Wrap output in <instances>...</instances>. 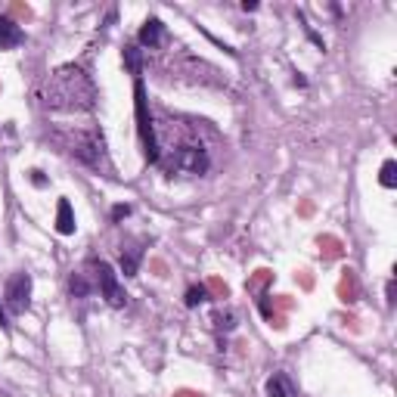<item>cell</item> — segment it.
I'll use <instances>...</instances> for the list:
<instances>
[{
  "mask_svg": "<svg viewBox=\"0 0 397 397\" xmlns=\"http://www.w3.org/2000/svg\"><path fill=\"white\" fill-rule=\"evenodd\" d=\"M40 99H44L47 109L75 112V109H90L94 106L97 90H94V81H90L81 69H75V65H62V69H56L44 81Z\"/></svg>",
  "mask_w": 397,
  "mask_h": 397,
  "instance_id": "obj_1",
  "label": "cell"
},
{
  "mask_svg": "<svg viewBox=\"0 0 397 397\" xmlns=\"http://www.w3.org/2000/svg\"><path fill=\"white\" fill-rule=\"evenodd\" d=\"M162 165H165L168 174L199 177V174H205L211 168V158H208V152L202 146H196V143H187V146H177V149L168 152V158Z\"/></svg>",
  "mask_w": 397,
  "mask_h": 397,
  "instance_id": "obj_2",
  "label": "cell"
},
{
  "mask_svg": "<svg viewBox=\"0 0 397 397\" xmlns=\"http://www.w3.org/2000/svg\"><path fill=\"white\" fill-rule=\"evenodd\" d=\"M134 94H137V128H140V140H143V152H146L149 162H162V146H158L156 128H152V115L146 109V90H143V81L137 78L134 84Z\"/></svg>",
  "mask_w": 397,
  "mask_h": 397,
  "instance_id": "obj_3",
  "label": "cell"
},
{
  "mask_svg": "<svg viewBox=\"0 0 397 397\" xmlns=\"http://www.w3.org/2000/svg\"><path fill=\"white\" fill-rule=\"evenodd\" d=\"M97 289H99V298H106L109 308H124L128 304V292H124V285L118 283V273L112 270V264H106V261H97Z\"/></svg>",
  "mask_w": 397,
  "mask_h": 397,
  "instance_id": "obj_4",
  "label": "cell"
},
{
  "mask_svg": "<svg viewBox=\"0 0 397 397\" xmlns=\"http://www.w3.org/2000/svg\"><path fill=\"white\" fill-rule=\"evenodd\" d=\"M4 304L10 314H25L28 310V304H31V276L28 273H13L6 280Z\"/></svg>",
  "mask_w": 397,
  "mask_h": 397,
  "instance_id": "obj_5",
  "label": "cell"
},
{
  "mask_svg": "<svg viewBox=\"0 0 397 397\" xmlns=\"http://www.w3.org/2000/svg\"><path fill=\"white\" fill-rule=\"evenodd\" d=\"M75 156H78L84 165H90V168H106V171H109L106 143H103V137H97V134L84 137V140L78 143V146H75Z\"/></svg>",
  "mask_w": 397,
  "mask_h": 397,
  "instance_id": "obj_6",
  "label": "cell"
},
{
  "mask_svg": "<svg viewBox=\"0 0 397 397\" xmlns=\"http://www.w3.org/2000/svg\"><path fill=\"white\" fill-rule=\"evenodd\" d=\"M19 44H25V31L13 19L0 16V50H16Z\"/></svg>",
  "mask_w": 397,
  "mask_h": 397,
  "instance_id": "obj_7",
  "label": "cell"
},
{
  "mask_svg": "<svg viewBox=\"0 0 397 397\" xmlns=\"http://www.w3.org/2000/svg\"><path fill=\"white\" fill-rule=\"evenodd\" d=\"M140 44L149 47V50L165 44V25H162V19H156V16H152V19L143 22V28H140Z\"/></svg>",
  "mask_w": 397,
  "mask_h": 397,
  "instance_id": "obj_8",
  "label": "cell"
},
{
  "mask_svg": "<svg viewBox=\"0 0 397 397\" xmlns=\"http://www.w3.org/2000/svg\"><path fill=\"white\" fill-rule=\"evenodd\" d=\"M56 230L62 236L75 233V214H72V202L69 199H59V205H56Z\"/></svg>",
  "mask_w": 397,
  "mask_h": 397,
  "instance_id": "obj_9",
  "label": "cell"
},
{
  "mask_svg": "<svg viewBox=\"0 0 397 397\" xmlns=\"http://www.w3.org/2000/svg\"><path fill=\"white\" fill-rule=\"evenodd\" d=\"M140 258H143V249H128V251H121V273H124V276H137Z\"/></svg>",
  "mask_w": 397,
  "mask_h": 397,
  "instance_id": "obj_10",
  "label": "cell"
},
{
  "mask_svg": "<svg viewBox=\"0 0 397 397\" xmlns=\"http://www.w3.org/2000/svg\"><path fill=\"white\" fill-rule=\"evenodd\" d=\"M124 65L131 69L134 78H140V75H143V53L137 47H124Z\"/></svg>",
  "mask_w": 397,
  "mask_h": 397,
  "instance_id": "obj_11",
  "label": "cell"
},
{
  "mask_svg": "<svg viewBox=\"0 0 397 397\" xmlns=\"http://www.w3.org/2000/svg\"><path fill=\"white\" fill-rule=\"evenodd\" d=\"M379 183H382L385 190L397 187V162H394V158H388V162L382 165V171H379Z\"/></svg>",
  "mask_w": 397,
  "mask_h": 397,
  "instance_id": "obj_12",
  "label": "cell"
},
{
  "mask_svg": "<svg viewBox=\"0 0 397 397\" xmlns=\"http://www.w3.org/2000/svg\"><path fill=\"white\" fill-rule=\"evenodd\" d=\"M267 397H292V391H289V385H285L283 376H273L267 382Z\"/></svg>",
  "mask_w": 397,
  "mask_h": 397,
  "instance_id": "obj_13",
  "label": "cell"
},
{
  "mask_svg": "<svg viewBox=\"0 0 397 397\" xmlns=\"http://www.w3.org/2000/svg\"><path fill=\"white\" fill-rule=\"evenodd\" d=\"M69 289H72L75 298H87V295H90V283L84 280L81 273H75V276H72V283H69Z\"/></svg>",
  "mask_w": 397,
  "mask_h": 397,
  "instance_id": "obj_14",
  "label": "cell"
},
{
  "mask_svg": "<svg viewBox=\"0 0 397 397\" xmlns=\"http://www.w3.org/2000/svg\"><path fill=\"white\" fill-rule=\"evenodd\" d=\"M208 298V292L202 289V285H192V289L187 292V308H196V304H202Z\"/></svg>",
  "mask_w": 397,
  "mask_h": 397,
  "instance_id": "obj_15",
  "label": "cell"
},
{
  "mask_svg": "<svg viewBox=\"0 0 397 397\" xmlns=\"http://www.w3.org/2000/svg\"><path fill=\"white\" fill-rule=\"evenodd\" d=\"M214 323H217V329H233L236 326V314H230V310H227V314H217Z\"/></svg>",
  "mask_w": 397,
  "mask_h": 397,
  "instance_id": "obj_16",
  "label": "cell"
},
{
  "mask_svg": "<svg viewBox=\"0 0 397 397\" xmlns=\"http://www.w3.org/2000/svg\"><path fill=\"white\" fill-rule=\"evenodd\" d=\"M124 217H131V205H115L112 208V221H124Z\"/></svg>",
  "mask_w": 397,
  "mask_h": 397,
  "instance_id": "obj_17",
  "label": "cell"
},
{
  "mask_svg": "<svg viewBox=\"0 0 397 397\" xmlns=\"http://www.w3.org/2000/svg\"><path fill=\"white\" fill-rule=\"evenodd\" d=\"M0 326L10 329V317H6V308H4V304H0Z\"/></svg>",
  "mask_w": 397,
  "mask_h": 397,
  "instance_id": "obj_18",
  "label": "cell"
}]
</instances>
